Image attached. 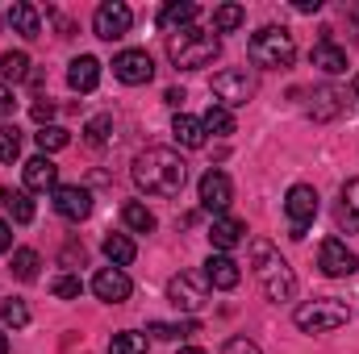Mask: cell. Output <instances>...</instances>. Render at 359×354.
Returning <instances> with one entry per match:
<instances>
[{"label": "cell", "instance_id": "1", "mask_svg": "<svg viewBox=\"0 0 359 354\" xmlns=\"http://www.w3.org/2000/svg\"><path fill=\"white\" fill-rule=\"evenodd\" d=\"M134 183L147 196H180V187L188 183V163L168 146H151L134 159Z\"/></svg>", "mask_w": 359, "mask_h": 354}, {"label": "cell", "instance_id": "2", "mask_svg": "<svg viewBox=\"0 0 359 354\" xmlns=\"http://www.w3.org/2000/svg\"><path fill=\"white\" fill-rule=\"evenodd\" d=\"M251 271H255V279H259V288H264V296L268 300H292V292H297V275H292V267L280 259V250L271 246L268 238H255L251 242Z\"/></svg>", "mask_w": 359, "mask_h": 354}, {"label": "cell", "instance_id": "3", "mask_svg": "<svg viewBox=\"0 0 359 354\" xmlns=\"http://www.w3.org/2000/svg\"><path fill=\"white\" fill-rule=\"evenodd\" d=\"M222 42L213 29H180V34H168V59L176 63L180 71H196V67H209L217 59Z\"/></svg>", "mask_w": 359, "mask_h": 354}, {"label": "cell", "instance_id": "4", "mask_svg": "<svg viewBox=\"0 0 359 354\" xmlns=\"http://www.w3.org/2000/svg\"><path fill=\"white\" fill-rule=\"evenodd\" d=\"M247 55H251L255 67L284 71V67H292V59H297V42H292V34H288L284 25H264L259 34H251Z\"/></svg>", "mask_w": 359, "mask_h": 354}, {"label": "cell", "instance_id": "5", "mask_svg": "<svg viewBox=\"0 0 359 354\" xmlns=\"http://www.w3.org/2000/svg\"><path fill=\"white\" fill-rule=\"evenodd\" d=\"M292 321H297V330H305V334H334V330H343V325L351 321V309H347L343 300H334V296H322V300H305V304L292 313Z\"/></svg>", "mask_w": 359, "mask_h": 354}, {"label": "cell", "instance_id": "6", "mask_svg": "<svg viewBox=\"0 0 359 354\" xmlns=\"http://www.w3.org/2000/svg\"><path fill=\"white\" fill-rule=\"evenodd\" d=\"M168 300L176 304L180 313H196V309H205V304H209V279H205V271H180V275H172V283H168Z\"/></svg>", "mask_w": 359, "mask_h": 354}, {"label": "cell", "instance_id": "7", "mask_svg": "<svg viewBox=\"0 0 359 354\" xmlns=\"http://www.w3.org/2000/svg\"><path fill=\"white\" fill-rule=\"evenodd\" d=\"M209 92L217 96V104H222V108H238V104H247V100L255 96V76H247L243 67L217 71V76L209 80Z\"/></svg>", "mask_w": 359, "mask_h": 354}, {"label": "cell", "instance_id": "8", "mask_svg": "<svg viewBox=\"0 0 359 354\" xmlns=\"http://www.w3.org/2000/svg\"><path fill=\"white\" fill-rule=\"evenodd\" d=\"M284 213H288V221H292V238H305V229H309L313 217H318V192H313L309 183H292L288 196H284Z\"/></svg>", "mask_w": 359, "mask_h": 354}, {"label": "cell", "instance_id": "9", "mask_svg": "<svg viewBox=\"0 0 359 354\" xmlns=\"http://www.w3.org/2000/svg\"><path fill=\"white\" fill-rule=\"evenodd\" d=\"M130 25H134V13H130V4H121V0H104V4L96 8V17H92V29H96V38H104V42L126 38Z\"/></svg>", "mask_w": 359, "mask_h": 354}, {"label": "cell", "instance_id": "10", "mask_svg": "<svg viewBox=\"0 0 359 354\" xmlns=\"http://www.w3.org/2000/svg\"><path fill=\"white\" fill-rule=\"evenodd\" d=\"M196 192H201V208L226 217V208H230V200H234V183H230L226 171H205L201 183H196Z\"/></svg>", "mask_w": 359, "mask_h": 354}, {"label": "cell", "instance_id": "11", "mask_svg": "<svg viewBox=\"0 0 359 354\" xmlns=\"http://www.w3.org/2000/svg\"><path fill=\"white\" fill-rule=\"evenodd\" d=\"M92 292H96L104 304H121V300H130L134 283H130V275H126L121 267H100V271L92 275Z\"/></svg>", "mask_w": 359, "mask_h": 354}, {"label": "cell", "instance_id": "12", "mask_svg": "<svg viewBox=\"0 0 359 354\" xmlns=\"http://www.w3.org/2000/svg\"><path fill=\"white\" fill-rule=\"evenodd\" d=\"M318 267H322L330 279H347V275H355V255L347 250V242L326 238V242L318 246Z\"/></svg>", "mask_w": 359, "mask_h": 354}, {"label": "cell", "instance_id": "13", "mask_svg": "<svg viewBox=\"0 0 359 354\" xmlns=\"http://www.w3.org/2000/svg\"><path fill=\"white\" fill-rule=\"evenodd\" d=\"M55 213H59L63 221H84V217L92 213V192L80 187V183L55 187Z\"/></svg>", "mask_w": 359, "mask_h": 354}, {"label": "cell", "instance_id": "14", "mask_svg": "<svg viewBox=\"0 0 359 354\" xmlns=\"http://www.w3.org/2000/svg\"><path fill=\"white\" fill-rule=\"evenodd\" d=\"M113 76H117L121 84H151L155 63H151L147 50H121V55L113 59Z\"/></svg>", "mask_w": 359, "mask_h": 354}, {"label": "cell", "instance_id": "15", "mask_svg": "<svg viewBox=\"0 0 359 354\" xmlns=\"http://www.w3.org/2000/svg\"><path fill=\"white\" fill-rule=\"evenodd\" d=\"M209 242H213L217 255H230L234 246L247 242V221H238V217H217L213 229H209Z\"/></svg>", "mask_w": 359, "mask_h": 354}, {"label": "cell", "instance_id": "16", "mask_svg": "<svg viewBox=\"0 0 359 354\" xmlns=\"http://www.w3.org/2000/svg\"><path fill=\"white\" fill-rule=\"evenodd\" d=\"M347 104H351V92L330 88V84H326V88H318V92H313L309 117H313V121H334V117H339V113H343Z\"/></svg>", "mask_w": 359, "mask_h": 354}, {"label": "cell", "instance_id": "17", "mask_svg": "<svg viewBox=\"0 0 359 354\" xmlns=\"http://www.w3.org/2000/svg\"><path fill=\"white\" fill-rule=\"evenodd\" d=\"M205 279H209V288H217V292H234L238 279H243V271H238V263H234L230 255H209Z\"/></svg>", "mask_w": 359, "mask_h": 354}, {"label": "cell", "instance_id": "18", "mask_svg": "<svg viewBox=\"0 0 359 354\" xmlns=\"http://www.w3.org/2000/svg\"><path fill=\"white\" fill-rule=\"evenodd\" d=\"M313 67L318 71H326V76H343L347 71V50L343 46H334V38H330V29L318 38V46H313Z\"/></svg>", "mask_w": 359, "mask_h": 354}, {"label": "cell", "instance_id": "19", "mask_svg": "<svg viewBox=\"0 0 359 354\" xmlns=\"http://www.w3.org/2000/svg\"><path fill=\"white\" fill-rule=\"evenodd\" d=\"M201 17V8L192 4V0H172V4H163L159 8V25L168 29V34H180V29H192V21Z\"/></svg>", "mask_w": 359, "mask_h": 354}, {"label": "cell", "instance_id": "20", "mask_svg": "<svg viewBox=\"0 0 359 354\" xmlns=\"http://www.w3.org/2000/svg\"><path fill=\"white\" fill-rule=\"evenodd\" d=\"M59 183V167L50 163V155H34L29 163H25V187L29 192H46V187H55Z\"/></svg>", "mask_w": 359, "mask_h": 354}, {"label": "cell", "instance_id": "21", "mask_svg": "<svg viewBox=\"0 0 359 354\" xmlns=\"http://www.w3.org/2000/svg\"><path fill=\"white\" fill-rule=\"evenodd\" d=\"M67 84H72L76 92H96V84H100V63H96L92 55L72 59V67H67Z\"/></svg>", "mask_w": 359, "mask_h": 354}, {"label": "cell", "instance_id": "22", "mask_svg": "<svg viewBox=\"0 0 359 354\" xmlns=\"http://www.w3.org/2000/svg\"><path fill=\"white\" fill-rule=\"evenodd\" d=\"M172 134H176L180 146H188V150H201L205 146V125L196 121V117H188V113H176V121H172Z\"/></svg>", "mask_w": 359, "mask_h": 354}, {"label": "cell", "instance_id": "23", "mask_svg": "<svg viewBox=\"0 0 359 354\" xmlns=\"http://www.w3.org/2000/svg\"><path fill=\"white\" fill-rule=\"evenodd\" d=\"M8 25H13L21 38H29V42L42 34V17H38L34 4H13V8H8Z\"/></svg>", "mask_w": 359, "mask_h": 354}, {"label": "cell", "instance_id": "24", "mask_svg": "<svg viewBox=\"0 0 359 354\" xmlns=\"http://www.w3.org/2000/svg\"><path fill=\"white\" fill-rule=\"evenodd\" d=\"M339 225H343V229H359V179H347V183H343Z\"/></svg>", "mask_w": 359, "mask_h": 354}, {"label": "cell", "instance_id": "25", "mask_svg": "<svg viewBox=\"0 0 359 354\" xmlns=\"http://www.w3.org/2000/svg\"><path fill=\"white\" fill-rule=\"evenodd\" d=\"M134 255H138V246H134L126 234H109V238H104V259L113 267H130Z\"/></svg>", "mask_w": 359, "mask_h": 354}, {"label": "cell", "instance_id": "26", "mask_svg": "<svg viewBox=\"0 0 359 354\" xmlns=\"http://www.w3.org/2000/svg\"><path fill=\"white\" fill-rule=\"evenodd\" d=\"M201 125H205V134L226 138V134H234V113H230V108H222V104H209V113L201 117Z\"/></svg>", "mask_w": 359, "mask_h": 354}, {"label": "cell", "instance_id": "27", "mask_svg": "<svg viewBox=\"0 0 359 354\" xmlns=\"http://www.w3.org/2000/svg\"><path fill=\"white\" fill-rule=\"evenodd\" d=\"M121 221H126V229H134V234H151V229H155V213H151L147 204H138V200H130V204L121 208Z\"/></svg>", "mask_w": 359, "mask_h": 354}, {"label": "cell", "instance_id": "28", "mask_svg": "<svg viewBox=\"0 0 359 354\" xmlns=\"http://www.w3.org/2000/svg\"><path fill=\"white\" fill-rule=\"evenodd\" d=\"M0 80H29V55L25 50H8L0 55Z\"/></svg>", "mask_w": 359, "mask_h": 354}, {"label": "cell", "instance_id": "29", "mask_svg": "<svg viewBox=\"0 0 359 354\" xmlns=\"http://www.w3.org/2000/svg\"><path fill=\"white\" fill-rule=\"evenodd\" d=\"M0 200H4V208H8V217H13L17 225H29V221H34V200H29L25 192H13V187H8Z\"/></svg>", "mask_w": 359, "mask_h": 354}, {"label": "cell", "instance_id": "30", "mask_svg": "<svg viewBox=\"0 0 359 354\" xmlns=\"http://www.w3.org/2000/svg\"><path fill=\"white\" fill-rule=\"evenodd\" d=\"M247 21V8L243 4H222L217 13H213V34H230V29H238Z\"/></svg>", "mask_w": 359, "mask_h": 354}, {"label": "cell", "instance_id": "31", "mask_svg": "<svg viewBox=\"0 0 359 354\" xmlns=\"http://www.w3.org/2000/svg\"><path fill=\"white\" fill-rule=\"evenodd\" d=\"M34 138H38V150H42V155H55V150H63V146L72 142V134H67L63 125H42Z\"/></svg>", "mask_w": 359, "mask_h": 354}, {"label": "cell", "instance_id": "32", "mask_svg": "<svg viewBox=\"0 0 359 354\" xmlns=\"http://www.w3.org/2000/svg\"><path fill=\"white\" fill-rule=\"evenodd\" d=\"M38 267H42V259H38V250H29V246H21V250H13V275L17 279H38Z\"/></svg>", "mask_w": 359, "mask_h": 354}, {"label": "cell", "instance_id": "33", "mask_svg": "<svg viewBox=\"0 0 359 354\" xmlns=\"http://www.w3.org/2000/svg\"><path fill=\"white\" fill-rule=\"evenodd\" d=\"M109 354H147V334H134V330H126V334H113Z\"/></svg>", "mask_w": 359, "mask_h": 354}, {"label": "cell", "instance_id": "34", "mask_svg": "<svg viewBox=\"0 0 359 354\" xmlns=\"http://www.w3.org/2000/svg\"><path fill=\"white\" fill-rule=\"evenodd\" d=\"M109 134H113V117H109V113L92 117L88 125H84V142H88V146H104V142H109Z\"/></svg>", "mask_w": 359, "mask_h": 354}, {"label": "cell", "instance_id": "35", "mask_svg": "<svg viewBox=\"0 0 359 354\" xmlns=\"http://www.w3.org/2000/svg\"><path fill=\"white\" fill-rule=\"evenodd\" d=\"M151 334H155V338H163V342H176V338H192V334H201V325H196V321H184V325L151 321Z\"/></svg>", "mask_w": 359, "mask_h": 354}, {"label": "cell", "instance_id": "36", "mask_svg": "<svg viewBox=\"0 0 359 354\" xmlns=\"http://www.w3.org/2000/svg\"><path fill=\"white\" fill-rule=\"evenodd\" d=\"M21 155V129L17 125H0V163H13Z\"/></svg>", "mask_w": 359, "mask_h": 354}, {"label": "cell", "instance_id": "37", "mask_svg": "<svg viewBox=\"0 0 359 354\" xmlns=\"http://www.w3.org/2000/svg\"><path fill=\"white\" fill-rule=\"evenodd\" d=\"M0 321L13 325V330L29 325V309H25V300H4V304H0Z\"/></svg>", "mask_w": 359, "mask_h": 354}, {"label": "cell", "instance_id": "38", "mask_svg": "<svg viewBox=\"0 0 359 354\" xmlns=\"http://www.w3.org/2000/svg\"><path fill=\"white\" fill-rule=\"evenodd\" d=\"M50 292H55L59 300H76V296L84 292V283H80V275H59V279L50 283Z\"/></svg>", "mask_w": 359, "mask_h": 354}, {"label": "cell", "instance_id": "39", "mask_svg": "<svg viewBox=\"0 0 359 354\" xmlns=\"http://www.w3.org/2000/svg\"><path fill=\"white\" fill-rule=\"evenodd\" d=\"M222 354H259V346H255L251 338H230V342L222 346Z\"/></svg>", "mask_w": 359, "mask_h": 354}, {"label": "cell", "instance_id": "40", "mask_svg": "<svg viewBox=\"0 0 359 354\" xmlns=\"http://www.w3.org/2000/svg\"><path fill=\"white\" fill-rule=\"evenodd\" d=\"M50 117H55V104L50 100H34V121L38 125H50Z\"/></svg>", "mask_w": 359, "mask_h": 354}, {"label": "cell", "instance_id": "41", "mask_svg": "<svg viewBox=\"0 0 359 354\" xmlns=\"http://www.w3.org/2000/svg\"><path fill=\"white\" fill-rule=\"evenodd\" d=\"M13 108H17V100H13V92L0 84V117H13Z\"/></svg>", "mask_w": 359, "mask_h": 354}, {"label": "cell", "instance_id": "42", "mask_svg": "<svg viewBox=\"0 0 359 354\" xmlns=\"http://www.w3.org/2000/svg\"><path fill=\"white\" fill-rule=\"evenodd\" d=\"M292 8H297V13H318L322 0H292Z\"/></svg>", "mask_w": 359, "mask_h": 354}, {"label": "cell", "instance_id": "43", "mask_svg": "<svg viewBox=\"0 0 359 354\" xmlns=\"http://www.w3.org/2000/svg\"><path fill=\"white\" fill-rule=\"evenodd\" d=\"M13 246V229H8V221H0V255Z\"/></svg>", "mask_w": 359, "mask_h": 354}, {"label": "cell", "instance_id": "44", "mask_svg": "<svg viewBox=\"0 0 359 354\" xmlns=\"http://www.w3.org/2000/svg\"><path fill=\"white\" fill-rule=\"evenodd\" d=\"M163 100H168L172 108H180V104H184V88H168L163 92Z\"/></svg>", "mask_w": 359, "mask_h": 354}, {"label": "cell", "instance_id": "45", "mask_svg": "<svg viewBox=\"0 0 359 354\" xmlns=\"http://www.w3.org/2000/svg\"><path fill=\"white\" fill-rule=\"evenodd\" d=\"M0 354H8V334L0 330Z\"/></svg>", "mask_w": 359, "mask_h": 354}, {"label": "cell", "instance_id": "46", "mask_svg": "<svg viewBox=\"0 0 359 354\" xmlns=\"http://www.w3.org/2000/svg\"><path fill=\"white\" fill-rule=\"evenodd\" d=\"M180 354H205V351H201V346H184Z\"/></svg>", "mask_w": 359, "mask_h": 354}, {"label": "cell", "instance_id": "47", "mask_svg": "<svg viewBox=\"0 0 359 354\" xmlns=\"http://www.w3.org/2000/svg\"><path fill=\"white\" fill-rule=\"evenodd\" d=\"M355 92H359V76H355Z\"/></svg>", "mask_w": 359, "mask_h": 354}]
</instances>
